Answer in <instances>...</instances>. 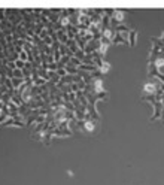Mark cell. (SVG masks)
<instances>
[{"label": "cell", "mask_w": 164, "mask_h": 185, "mask_svg": "<svg viewBox=\"0 0 164 185\" xmlns=\"http://www.w3.org/2000/svg\"><path fill=\"white\" fill-rule=\"evenodd\" d=\"M57 75H58L60 78H63V76H66L67 73H66V70H64V69H58V70H57Z\"/></svg>", "instance_id": "9c48e42d"}, {"label": "cell", "mask_w": 164, "mask_h": 185, "mask_svg": "<svg viewBox=\"0 0 164 185\" xmlns=\"http://www.w3.org/2000/svg\"><path fill=\"white\" fill-rule=\"evenodd\" d=\"M136 36H137V32L136 30H130V35H128V45L130 46L136 45Z\"/></svg>", "instance_id": "5b68a950"}, {"label": "cell", "mask_w": 164, "mask_h": 185, "mask_svg": "<svg viewBox=\"0 0 164 185\" xmlns=\"http://www.w3.org/2000/svg\"><path fill=\"white\" fill-rule=\"evenodd\" d=\"M96 126H97V121H94V120H87V121H84V128H82V131L91 134V133L96 131Z\"/></svg>", "instance_id": "3957f363"}, {"label": "cell", "mask_w": 164, "mask_h": 185, "mask_svg": "<svg viewBox=\"0 0 164 185\" xmlns=\"http://www.w3.org/2000/svg\"><path fill=\"white\" fill-rule=\"evenodd\" d=\"M112 43H113V45H128V40L124 39L119 33H115V37H113Z\"/></svg>", "instance_id": "277c9868"}, {"label": "cell", "mask_w": 164, "mask_h": 185, "mask_svg": "<svg viewBox=\"0 0 164 185\" xmlns=\"http://www.w3.org/2000/svg\"><path fill=\"white\" fill-rule=\"evenodd\" d=\"M5 126L6 127H24L26 123H24V120L21 117H18V118H8L5 121Z\"/></svg>", "instance_id": "6da1fadb"}, {"label": "cell", "mask_w": 164, "mask_h": 185, "mask_svg": "<svg viewBox=\"0 0 164 185\" xmlns=\"http://www.w3.org/2000/svg\"><path fill=\"white\" fill-rule=\"evenodd\" d=\"M110 20H112L116 26H119V24H122V21L125 20V12L121 11V9H115V11H113V15H112Z\"/></svg>", "instance_id": "7a4b0ae2"}, {"label": "cell", "mask_w": 164, "mask_h": 185, "mask_svg": "<svg viewBox=\"0 0 164 185\" xmlns=\"http://www.w3.org/2000/svg\"><path fill=\"white\" fill-rule=\"evenodd\" d=\"M18 55H20V60H21V61H24V63L29 61V52H27V51H21Z\"/></svg>", "instance_id": "ba28073f"}, {"label": "cell", "mask_w": 164, "mask_h": 185, "mask_svg": "<svg viewBox=\"0 0 164 185\" xmlns=\"http://www.w3.org/2000/svg\"><path fill=\"white\" fill-rule=\"evenodd\" d=\"M12 78H18V79H24V75H23V70H20V69H15V70H12ZM11 78V79H12Z\"/></svg>", "instance_id": "52a82bcc"}, {"label": "cell", "mask_w": 164, "mask_h": 185, "mask_svg": "<svg viewBox=\"0 0 164 185\" xmlns=\"http://www.w3.org/2000/svg\"><path fill=\"white\" fill-rule=\"evenodd\" d=\"M109 70H110V66H109V63H106V61H103L101 66L99 67V73H100V75H104V73H107Z\"/></svg>", "instance_id": "8992f818"}]
</instances>
